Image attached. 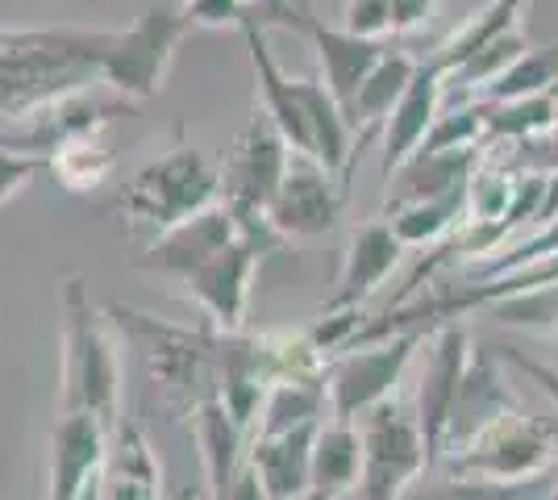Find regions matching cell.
Instances as JSON below:
<instances>
[{"label":"cell","instance_id":"obj_1","mask_svg":"<svg viewBox=\"0 0 558 500\" xmlns=\"http://www.w3.org/2000/svg\"><path fill=\"white\" fill-rule=\"evenodd\" d=\"M113 29H0V121L25 125L43 109L100 84Z\"/></svg>","mask_w":558,"mask_h":500},{"label":"cell","instance_id":"obj_2","mask_svg":"<svg viewBox=\"0 0 558 500\" xmlns=\"http://www.w3.org/2000/svg\"><path fill=\"white\" fill-rule=\"evenodd\" d=\"M59 413H93L113 429L121 422V342L109 313L96 309L84 276H63L59 284Z\"/></svg>","mask_w":558,"mask_h":500},{"label":"cell","instance_id":"obj_3","mask_svg":"<svg viewBox=\"0 0 558 500\" xmlns=\"http://www.w3.org/2000/svg\"><path fill=\"white\" fill-rule=\"evenodd\" d=\"M105 313H109L113 330L130 342V351L138 355L159 405L175 417H196V408L213 397V338L217 330L209 321L180 326V321L155 317L125 301H109Z\"/></svg>","mask_w":558,"mask_h":500},{"label":"cell","instance_id":"obj_4","mask_svg":"<svg viewBox=\"0 0 558 500\" xmlns=\"http://www.w3.org/2000/svg\"><path fill=\"white\" fill-rule=\"evenodd\" d=\"M288 163H292V146L283 143L276 121L255 105L221 159V205L233 214L238 234L258 242L267 255L283 246V239L267 221V205H271Z\"/></svg>","mask_w":558,"mask_h":500},{"label":"cell","instance_id":"obj_5","mask_svg":"<svg viewBox=\"0 0 558 500\" xmlns=\"http://www.w3.org/2000/svg\"><path fill=\"white\" fill-rule=\"evenodd\" d=\"M217 200H221V167L209 163L196 146L180 143L167 155L138 167L130 175V184H121L117 209L130 217L134 230L163 234Z\"/></svg>","mask_w":558,"mask_h":500},{"label":"cell","instance_id":"obj_6","mask_svg":"<svg viewBox=\"0 0 558 500\" xmlns=\"http://www.w3.org/2000/svg\"><path fill=\"white\" fill-rule=\"evenodd\" d=\"M446 476L466 479H496V484H525L558 472V422L534 417V413H512L505 422L484 429L471 447L446 454L438 463Z\"/></svg>","mask_w":558,"mask_h":500},{"label":"cell","instance_id":"obj_7","mask_svg":"<svg viewBox=\"0 0 558 500\" xmlns=\"http://www.w3.org/2000/svg\"><path fill=\"white\" fill-rule=\"evenodd\" d=\"M192 22L184 17L180 4H150L134 25L113 29L109 47L100 59V84L113 88L125 105H142L150 96H159L175 47L184 42Z\"/></svg>","mask_w":558,"mask_h":500},{"label":"cell","instance_id":"obj_8","mask_svg":"<svg viewBox=\"0 0 558 500\" xmlns=\"http://www.w3.org/2000/svg\"><path fill=\"white\" fill-rule=\"evenodd\" d=\"M354 426L363 438V472L354 488L359 500H400L429 472V451L409 401L388 397L384 405L363 413Z\"/></svg>","mask_w":558,"mask_h":500},{"label":"cell","instance_id":"obj_9","mask_svg":"<svg viewBox=\"0 0 558 500\" xmlns=\"http://www.w3.org/2000/svg\"><path fill=\"white\" fill-rule=\"evenodd\" d=\"M421 342H429V330H400L379 338V342L350 346L326 376L329 417L359 422L363 413H372L375 405L396 397V388L404 380V367L413 363V351Z\"/></svg>","mask_w":558,"mask_h":500},{"label":"cell","instance_id":"obj_10","mask_svg":"<svg viewBox=\"0 0 558 500\" xmlns=\"http://www.w3.org/2000/svg\"><path fill=\"white\" fill-rule=\"evenodd\" d=\"M271 383H276V363H271L267 333L217 330L213 338V397L226 405L242 434H251Z\"/></svg>","mask_w":558,"mask_h":500},{"label":"cell","instance_id":"obj_11","mask_svg":"<svg viewBox=\"0 0 558 500\" xmlns=\"http://www.w3.org/2000/svg\"><path fill=\"white\" fill-rule=\"evenodd\" d=\"M347 200V180L333 175L308 155H292V163L279 180L276 196L267 205V221L279 239H322L338 225Z\"/></svg>","mask_w":558,"mask_h":500},{"label":"cell","instance_id":"obj_12","mask_svg":"<svg viewBox=\"0 0 558 500\" xmlns=\"http://www.w3.org/2000/svg\"><path fill=\"white\" fill-rule=\"evenodd\" d=\"M263 246L251 239H238L221 246L201 271H192L184 280L187 301L205 313L213 330H246V309H251V288H255V271L263 263Z\"/></svg>","mask_w":558,"mask_h":500},{"label":"cell","instance_id":"obj_13","mask_svg":"<svg viewBox=\"0 0 558 500\" xmlns=\"http://www.w3.org/2000/svg\"><path fill=\"white\" fill-rule=\"evenodd\" d=\"M466 363H471V338H466L463 326L446 321V326L429 333V355H425L417 401H413L417 429L425 438V451H429V467L438 463V451H442V434L450 413H454V401H459Z\"/></svg>","mask_w":558,"mask_h":500},{"label":"cell","instance_id":"obj_14","mask_svg":"<svg viewBox=\"0 0 558 500\" xmlns=\"http://www.w3.org/2000/svg\"><path fill=\"white\" fill-rule=\"evenodd\" d=\"M521 408L525 405H521V397L512 392L500 358L492 355V351H471L463 388H459V401H454V413H450V422H446L438 463H442L446 454L471 447L484 429H492L496 422L512 417V413H521ZM438 463H434V467H438Z\"/></svg>","mask_w":558,"mask_h":500},{"label":"cell","instance_id":"obj_15","mask_svg":"<svg viewBox=\"0 0 558 500\" xmlns=\"http://www.w3.org/2000/svg\"><path fill=\"white\" fill-rule=\"evenodd\" d=\"M109 426L93 413H59L50 429L47 500H80L100 488Z\"/></svg>","mask_w":558,"mask_h":500},{"label":"cell","instance_id":"obj_16","mask_svg":"<svg viewBox=\"0 0 558 500\" xmlns=\"http://www.w3.org/2000/svg\"><path fill=\"white\" fill-rule=\"evenodd\" d=\"M233 239H238L233 214L217 200V205L201 209L196 217H187L180 225L155 234V242L134 255V267L155 271V276H171V280L184 284L192 271H201V267H205L221 246H230Z\"/></svg>","mask_w":558,"mask_h":500},{"label":"cell","instance_id":"obj_17","mask_svg":"<svg viewBox=\"0 0 558 500\" xmlns=\"http://www.w3.org/2000/svg\"><path fill=\"white\" fill-rule=\"evenodd\" d=\"M400 251L404 242L392 234V225L384 217L375 221H363L354 234L347 239V255H342V276H338V288L322 305V317L326 313H350L363 309V301L372 296L375 288L384 284L400 263Z\"/></svg>","mask_w":558,"mask_h":500},{"label":"cell","instance_id":"obj_18","mask_svg":"<svg viewBox=\"0 0 558 500\" xmlns=\"http://www.w3.org/2000/svg\"><path fill=\"white\" fill-rule=\"evenodd\" d=\"M301 29L313 38L317 63H322V84H326L329 96L342 105V113L350 118L359 84H363V80H367V72H372L375 63L384 59L388 42H384V38H363V34H350V29H342V25H326L322 17H313V9H308V4H304Z\"/></svg>","mask_w":558,"mask_h":500},{"label":"cell","instance_id":"obj_19","mask_svg":"<svg viewBox=\"0 0 558 500\" xmlns=\"http://www.w3.org/2000/svg\"><path fill=\"white\" fill-rule=\"evenodd\" d=\"M484 163V146H466V150H417L396 167L384 180V217L400 214L409 205L434 200L446 192H459L471 184L475 167Z\"/></svg>","mask_w":558,"mask_h":500},{"label":"cell","instance_id":"obj_20","mask_svg":"<svg viewBox=\"0 0 558 500\" xmlns=\"http://www.w3.org/2000/svg\"><path fill=\"white\" fill-rule=\"evenodd\" d=\"M96 500H167L163 463L150 447L146 429L125 413L109 429V454H105Z\"/></svg>","mask_w":558,"mask_h":500},{"label":"cell","instance_id":"obj_21","mask_svg":"<svg viewBox=\"0 0 558 500\" xmlns=\"http://www.w3.org/2000/svg\"><path fill=\"white\" fill-rule=\"evenodd\" d=\"M317 429H322V422L288 429V434H255V438H246L242 459L258 472L271 500L313 497V442H317Z\"/></svg>","mask_w":558,"mask_h":500},{"label":"cell","instance_id":"obj_22","mask_svg":"<svg viewBox=\"0 0 558 500\" xmlns=\"http://www.w3.org/2000/svg\"><path fill=\"white\" fill-rule=\"evenodd\" d=\"M442 100H446V72L434 59H421L409 93L400 96V105H396L388 125H384V163H379L384 180L409 155H417V146L425 143V134L434 130V121L442 113Z\"/></svg>","mask_w":558,"mask_h":500},{"label":"cell","instance_id":"obj_23","mask_svg":"<svg viewBox=\"0 0 558 500\" xmlns=\"http://www.w3.org/2000/svg\"><path fill=\"white\" fill-rule=\"evenodd\" d=\"M242 38L251 50V68H255V105L276 121V130L283 134V143L292 146V155H308V125H304L301 96H296V80L279 68V59L271 54L263 25L255 17L242 22ZM313 159V155H308Z\"/></svg>","mask_w":558,"mask_h":500},{"label":"cell","instance_id":"obj_24","mask_svg":"<svg viewBox=\"0 0 558 500\" xmlns=\"http://www.w3.org/2000/svg\"><path fill=\"white\" fill-rule=\"evenodd\" d=\"M417 63L409 50L388 47L384 59L375 63L367 80L359 84L354 93V109H350V125H354V155H363V146L372 143L375 134H384V125L392 118V109L400 105V96L409 93L413 75H417Z\"/></svg>","mask_w":558,"mask_h":500},{"label":"cell","instance_id":"obj_25","mask_svg":"<svg viewBox=\"0 0 558 500\" xmlns=\"http://www.w3.org/2000/svg\"><path fill=\"white\" fill-rule=\"evenodd\" d=\"M363 472V438L354 422H333L326 417L313 442V497L338 500L359 488Z\"/></svg>","mask_w":558,"mask_h":500},{"label":"cell","instance_id":"obj_26","mask_svg":"<svg viewBox=\"0 0 558 500\" xmlns=\"http://www.w3.org/2000/svg\"><path fill=\"white\" fill-rule=\"evenodd\" d=\"M196 442L205 459V500H226V488L246 451V434L233 426V417L217 397L196 408Z\"/></svg>","mask_w":558,"mask_h":500},{"label":"cell","instance_id":"obj_27","mask_svg":"<svg viewBox=\"0 0 558 500\" xmlns=\"http://www.w3.org/2000/svg\"><path fill=\"white\" fill-rule=\"evenodd\" d=\"M326 413H329L326 376H322V380H279V383H271V392H267V401L258 408L255 426H251L246 438L317 426V422H326Z\"/></svg>","mask_w":558,"mask_h":500},{"label":"cell","instance_id":"obj_28","mask_svg":"<svg viewBox=\"0 0 558 500\" xmlns=\"http://www.w3.org/2000/svg\"><path fill=\"white\" fill-rule=\"evenodd\" d=\"M525 9H530V0H492V4H484V9H475V13H471V17L446 38L442 47L429 54V59H434L446 75L459 72L475 50H484L488 42H496L500 34L517 29L521 17H525Z\"/></svg>","mask_w":558,"mask_h":500},{"label":"cell","instance_id":"obj_29","mask_svg":"<svg viewBox=\"0 0 558 500\" xmlns=\"http://www.w3.org/2000/svg\"><path fill=\"white\" fill-rule=\"evenodd\" d=\"M558 113V88L537 96H521V100H484V150L496 146H512L537 138L555 125Z\"/></svg>","mask_w":558,"mask_h":500},{"label":"cell","instance_id":"obj_30","mask_svg":"<svg viewBox=\"0 0 558 500\" xmlns=\"http://www.w3.org/2000/svg\"><path fill=\"white\" fill-rule=\"evenodd\" d=\"M100 134L105 130H75L47 150V167L68 192H88L96 184H105L109 171L117 167L113 150L100 143Z\"/></svg>","mask_w":558,"mask_h":500},{"label":"cell","instance_id":"obj_31","mask_svg":"<svg viewBox=\"0 0 558 500\" xmlns=\"http://www.w3.org/2000/svg\"><path fill=\"white\" fill-rule=\"evenodd\" d=\"M392 225V234L404 246H438V242L454 239L466 221V188L446 192V196H434V200H421V205H409L400 214L384 217Z\"/></svg>","mask_w":558,"mask_h":500},{"label":"cell","instance_id":"obj_32","mask_svg":"<svg viewBox=\"0 0 558 500\" xmlns=\"http://www.w3.org/2000/svg\"><path fill=\"white\" fill-rule=\"evenodd\" d=\"M555 476L525 479V484H496V479H466V476H421L400 500H542L550 492Z\"/></svg>","mask_w":558,"mask_h":500},{"label":"cell","instance_id":"obj_33","mask_svg":"<svg viewBox=\"0 0 558 500\" xmlns=\"http://www.w3.org/2000/svg\"><path fill=\"white\" fill-rule=\"evenodd\" d=\"M558 88V42L550 47H530L500 80H492L480 93V100H521V96H537Z\"/></svg>","mask_w":558,"mask_h":500},{"label":"cell","instance_id":"obj_34","mask_svg":"<svg viewBox=\"0 0 558 500\" xmlns=\"http://www.w3.org/2000/svg\"><path fill=\"white\" fill-rule=\"evenodd\" d=\"M488 313L500 321V326L550 333V330H558V288H537V292L505 296V301H496Z\"/></svg>","mask_w":558,"mask_h":500},{"label":"cell","instance_id":"obj_35","mask_svg":"<svg viewBox=\"0 0 558 500\" xmlns=\"http://www.w3.org/2000/svg\"><path fill=\"white\" fill-rule=\"evenodd\" d=\"M509 167L517 171H534V175H558V113L555 125L537 138H525V143H512L509 146Z\"/></svg>","mask_w":558,"mask_h":500},{"label":"cell","instance_id":"obj_36","mask_svg":"<svg viewBox=\"0 0 558 500\" xmlns=\"http://www.w3.org/2000/svg\"><path fill=\"white\" fill-rule=\"evenodd\" d=\"M342 29L363 34V38H384L392 29V0H347Z\"/></svg>","mask_w":558,"mask_h":500},{"label":"cell","instance_id":"obj_37","mask_svg":"<svg viewBox=\"0 0 558 500\" xmlns=\"http://www.w3.org/2000/svg\"><path fill=\"white\" fill-rule=\"evenodd\" d=\"M180 9H184L187 22L201 25V29H226V25L242 29V22L251 17L242 0H180Z\"/></svg>","mask_w":558,"mask_h":500},{"label":"cell","instance_id":"obj_38","mask_svg":"<svg viewBox=\"0 0 558 500\" xmlns=\"http://www.w3.org/2000/svg\"><path fill=\"white\" fill-rule=\"evenodd\" d=\"M438 0H392V34H413L434 17Z\"/></svg>","mask_w":558,"mask_h":500},{"label":"cell","instance_id":"obj_39","mask_svg":"<svg viewBox=\"0 0 558 500\" xmlns=\"http://www.w3.org/2000/svg\"><path fill=\"white\" fill-rule=\"evenodd\" d=\"M226 500H271V492L263 488V479H258V472L242 459L238 463V472H233L230 488H226Z\"/></svg>","mask_w":558,"mask_h":500},{"label":"cell","instance_id":"obj_40","mask_svg":"<svg viewBox=\"0 0 558 500\" xmlns=\"http://www.w3.org/2000/svg\"><path fill=\"white\" fill-rule=\"evenodd\" d=\"M201 497V492H196V488H192V484H187V488H180V492H175V497H167V500H196Z\"/></svg>","mask_w":558,"mask_h":500},{"label":"cell","instance_id":"obj_41","mask_svg":"<svg viewBox=\"0 0 558 500\" xmlns=\"http://www.w3.org/2000/svg\"><path fill=\"white\" fill-rule=\"evenodd\" d=\"M542 500H558V472H555V484H550V492H546Z\"/></svg>","mask_w":558,"mask_h":500},{"label":"cell","instance_id":"obj_42","mask_svg":"<svg viewBox=\"0 0 558 500\" xmlns=\"http://www.w3.org/2000/svg\"><path fill=\"white\" fill-rule=\"evenodd\" d=\"M96 492H100V488H96ZM96 492H88V497H80V500H96Z\"/></svg>","mask_w":558,"mask_h":500},{"label":"cell","instance_id":"obj_43","mask_svg":"<svg viewBox=\"0 0 558 500\" xmlns=\"http://www.w3.org/2000/svg\"><path fill=\"white\" fill-rule=\"evenodd\" d=\"M304 500H317V497H304Z\"/></svg>","mask_w":558,"mask_h":500},{"label":"cell","instance_id":"obj_44","mask_svg":"<svg viewBox=\"0 0 558 500\" xmlns=\"http://www.w3.org/2000/svg\"><path fill=\"white\" fill-rule=\"evenodd\" d=\"M38 4H43V0H38Z\"/></svg>","mask_w":558,"mask_h":500}]
</instances>
